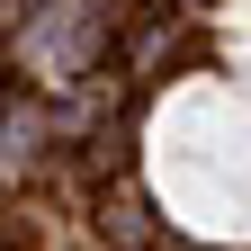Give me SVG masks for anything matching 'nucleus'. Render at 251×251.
Listing matches in <instances>:
<instances>
[{
	"label": "nucleus",
	"mask_w": 251,
	"mask_h": 251,
	"mask_svg": "<svg viewBox=\"0 0 251 251\" xmlns=\"http://www.w3.org/2000/svg\"><path fill=\"white\" fill-rule=\"evenodd\" d=\"M0 251H18V242H0Z\"/></svg>",
	"instance_id": "2"
},
{
	"label": "nucleus",
	"mask_w": 251,
	"mask_h": 251,
	"mask_svg": "<svg viewBox=\"0 0 251 251\" xmlns=\"http://www.w3.org/2000/svg\"><path fill=\"white\" fill-rule=\"evenodd\" d=\"M54 135H45V108H18V117H0V162H36Z\"/></svg>",
	"instance_id": "1"
}]
</instances>
